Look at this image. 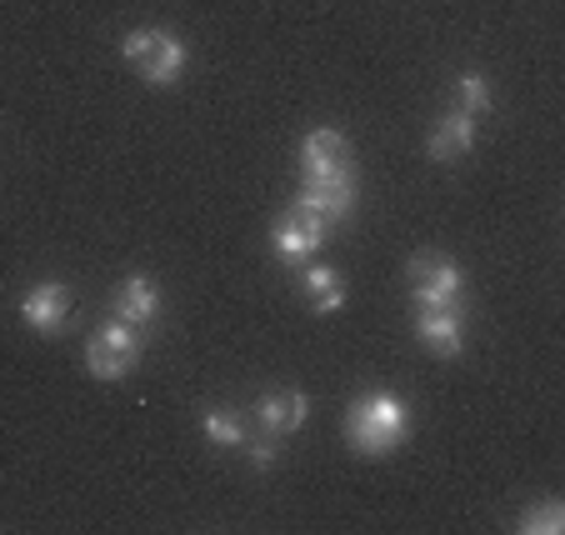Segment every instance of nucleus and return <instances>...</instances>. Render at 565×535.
I'll return each mask as SVG.
<instances>
[{
  "label": "nucleus",
  "instance_id": "obj_1",
  "mask_svg": "<svg viewBox=\"0 0 565 535\" xmlns=\"http://www.w3.org/2000/svg\"><path fill=\"white\" fill-rule=\"evenodd\" d=\"M341 430H345V446H351L355 456L381 461V456H391V450L406 440L411 406H406V396H395V390H361V396L345 406Z\"/></svg>",
  "mask_w": 565,
  "mask_h": 535
},
{
  "label": "nucleus",
  "instance_id": "obj_2",
  "mask_svg": "<svg viewBox=\"0 0 565 535\" xmlns=\"http://www.w3.org/2000/svg\"><path fill=\"white\" fill-rule=\"evenodd\" d=\"M120 55L136 65V75L146 86L156 90H171L175 81L185 75V41L171 31H160V25H140V31H126L120 41Z\"/></svg>",
  "mask_w": 565,
  "mask_h": 535
},
{
  "label": "nucleus",
  "instance_id": "obj_3",
  "mask_svg": "<svg viewBox=\"0 0 565 535\" xmlns=\"http://www.w3.org/2000/svg\"><path fill=\"white\" fill-rule=\"evenodd\" d=\"M140 355H146V335H140V325L130 321H106L96 325V335L86 341V375L90 381H126L130 371L140 365Z\"/></svg>",
  "mask_w": 565,
  "mask_h": 535
},
{
  "label": "nucleus",
  "instance_id": "obj_4",
  "mask_svg": "<svg viewBox=\"0 0 565 535\" xmlns=\"http://www.w3.org/2000/svg\"><path fill=\"white\" fill-rule=\"evenodd\" d=\"M411 280V300L416 311H446V306H460V290H466V276H460L456 260L436 256V250H420L406 266Z\"/></svg>",
  "mask_w": 565,
  "mask_h": 535
},
{
  "label": "nucleus",
  "instance_id": "obj_5",
  "mask_svg": "<svg viewBox=\"0 0 565 535\" xmlns=\"http://www.w3.org/2000/svg\"><path fill=\"white\" fill-rule=\"evenodd\" d=\"M326 236H331V221H320V215L306 211V205H290V211L270 225V250H276V260L296 266V260L320 256V250H326Z\"/></svg>",
  "mask_w": 565,
  "mask_h": 535
},
{
  "label": "nucleus",
  "instance_id": "obj_6",
  "mask_svg": "<svg viewBox=\"0 0 565 535\" xmlns=\"http://www.w3.org/2000/svg\"><path fill=\"white\" fill-rule=\"evenodd\" d=\"M355 201H361V181H355V165H345V171H331V175H306L300 181V195L296 205H306V211H316L320 221H345V215L355 211Z\"/></svg>",
  "mask_w": 565,
  "mask_h": 535
},
{
  "label": "nucleus",
  "instance_id": "obj_7",
  "mask_svg": "<svg viewBox=\"0 0 565 535\" xmlns=\"http://www.w3.org/2000/svg\"><path fill=\"white\" fill-rule=\"evenodd\" d=\"M250 410H256V430H260V436L286 440V436H296V430L306 426L310 400H306V390H296V386H270V390H260Z\"/></svg>",
  "mask_w": 565,
  "mask_h": 535
},
{
  "label": "nucleus",
  "instance_id": "obj_8",
  "mask_svg": "<svg viewBox=\"0 0 565 535\" xmlns=\"http://www.w3.org/2000/svg\"><path fill=\"white\" fill-rule=\"evenodd\" d=\"M71 306H75V296L65 280H41V286H31L21 296V321L31 325L35 335H55L71 321Z\"/></svg>",
  "mask_w": 565,
  "mask_h": 535
},
{
  "label": "nucleus",
  "instance_id": "obj_9",
  "mask_svg": "<svg viewBox=\"0 0 565 535\" xmlns=\"http://www.w3.org/2000/svg\"><path fill=\"white\" fill-rule=\"evenodd\" d=\"M416 341L440 361H456L466 351V306H446V311H416Z\"/></svg>",
  "mask_w": 565,
  "mask_h": 535
},
{
  "label": "nucleus",
  "instance_id": "obj_10",
  "mask_svg": "<svg viewBox=\"0 0 565 535\" xmlns=\"http://www.w3.org/2000/svg\"><path fill=\"white\" fill-rule=\"evenodd\" d=\"M110 311L120 315V321H130V325H156V315H160V290H156V280L146 276V270H130L126 280L116 286V300H110Z\"/></svg>",
  "mask_w": 565,
  "mask_h": 535
},
{
  "label": "nucleus",
  "instance_id": "obj_11",
  "mask_svg": "<svg viewBox=\"0 0 565 535\" xmlns=\"http://www.w3.org/2000/svg\"><path fill=\"white\" fill-rule=\"evenodd\" d=\"M476 150V116H466V110H446V116L436 120V130H430L426 140V156L436 165H450L460 161V156H470Z\"/></svg>",
  "mask_w": 565,
  "mask_h": 535
},
{
  "label": "nucleus",
  "instance_id": "obj_12",
  "mask_svg": "<svg viewBox=\"0 0 565 535\" xmlns=\"http://www.w3.org/2000/svg\"><path fill=\"white\" fill-rule=\"evenodd\" d=\"M351 165V140L341 130L320 126L300 140V175H331V171H345Z\"/></svg>",
  "mask_w": 565,
  "mask_h": 535
},
{
  "label": "nucleus",
  "instance_id": "obj_13",
  "mask_svg": "<svg viewBox=\"0 0 565 535\" xmlns=\"http://www.w3.org/2000/svg\"><path fill=\"white\" fill-rule=\"evenodd\" d=\"M300 290H306V300L320 315H335L345 306V280L335 266H306L300 270Z\"/></svg>",
  "mask_w": 565,
  "mask_h": 535
},
{
  "label": "nucleus",
  "instance_id": "obj_14",
  "mask_svg": "<svg viewBox=\"0 0 565 535\" xmlns=\"http://www.w3.org/2000/svg\"><path fill=\"white\" fill-rule=\"evenodd\" d=\"M201 436L211 440V446H221V450H241L246 446V420H241V410H231V406H211L201 416Z\"/></svg>",
  "mask_w": 565,
  "mask_h": 535
},
{
  "label": "nucleus",
  "instance_id": "obj_15",
  "mask_svg": "<svg viewBox=\"0 0 565 535\" xmlns=\"http://www.w3.org/2000/svg\"><path fill=\"white\" fill-rule=\"evenodd\" d=\"M450 90H456V110H466V116H491L495 90L480 71H460L456 81H450Z\"/></svg>",
  "mask_w": 565,
  "mask_h": 535
},
{
  "label": "nucleus",
  "instance_id": "obj_16",
  "mask_svg": "<svg viewBox=\"0 0 565 535\" xmlns=\"http://www.w3.org/2000/svg\"><path fill=\"white\" fill-rule=\"evenodd\" d=\"M515 531H525V535H561L565 531V501H561V495H545V501L525 505L521 521H515Z\"/></svg>",
  "mask_w": 565,
  "mask_h": 535
},
{
  "label": "nucleus",
  "instance_id": "obj_17",
  "mask_svg": "<svg viewBox=\"0 0 565 535\" xmlns=\"http://www.w3.org/2000/svg\"><path fill=\"white\" fill-rule=\"evenodd\" d=\"M246 456L256 471H270V466L280 461V440L276 436H246Z\"/></svg>",
  "mask_w": 565,
  "mask_h": 535
}]
</instances>
